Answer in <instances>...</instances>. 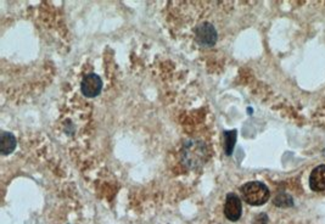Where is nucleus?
Segmentation results:
<instances>
[{
  "instance_id": "nucleus-5",
  "label": "nucleus",
  "mask_w": 325,
  "mask_h": 224,
  "mask_svg": "<svg viewBox=\"0 0 325 224\" xmlns=\"http://www.w3.org/2000/svg\"><path fill=\"white\" fill-rule=\"evenodd\" d=\"M242 212V205L241 200L236 194H230L227 195L225 198V205H224V215L232 222H236L239 218L241 217Z\"/></svg>"
},
{
  "instance_id": "nucleus-1",
  "label": "nucleus",
  "mask_w": 325,
  "mask_h": 224,
  "mask_svg": "<svg viewBox=\"0 0 325 224\" xmlns=\"http://www.w3.org/2000/svg\"><path fill=\"white\" fill-rule=\"evenodd\" d=\"M208 159V150L206 144L200 140H189L181 149V161L190 169L200 168Z\"/></svg>"
},
{
  "instance_id": "nucleus-6",
  "label": "nucleus",
  "mask_w": 325,
  "mask_h": 224,
  "mask_svg": "<svg viewBox=\"0 0 325 224\" xmlns=\"http://www.w3.org/2000/svg\"><path fill=\"white\" fill-rule=\"evenodd\" d=\"M309 187L313 192L325 190V165L316 167L309 175Z\"/></svg>"
},
{
  "instance_id": "nucleus-2",
  "label": "nucleus",
  "mask_w": 325,
  "mask_h": 224,
  "mask_svg": "<svg viewBox=\"0 0 325 224\" xmlns=\"http://www.w3.org/2000/svg\"><path fill=\"white\" fill-rule=\"evenodd\" d=\"M241 194L244 200L251 206H262L269 200L270 192L262 182H249L241 187Z\"/></svg>"
},
{
  "instance_id": "nucleus-3",
  "label": "nucleus",
  "mask_w": 325,
  "mask_h": 224,
  "mask_svg": "<svg viewBox=\"0 0 325 224\" xmlns=\"http://www.w3.org/2000/svg\"><path fill=\"white\" fill-rule=\"evenodd\" d=\"M195 38L196 42L201 47H213L217 43V30L213 25L209 22H204L195 28Z\"/></svg>"
},
{
  "instance_id": "nucleus-8",
  "label": "nucleus",
  "mask_w": 325,
  "mask_h": 224,
  "mask_svg": "<svg viewBox=\"0 0 325 224\" xmlns=\"http://www.w3.org/2000/svg\"><path fill=\"white\" fill-rule=\"evenodd\" d=\"M224 137V152L225 155L230 156L234 151L235 147V142H236V138H237V132L235 131H225L223 133Z\"/></svg>"
},
{
  "instance_id": "nucleus-7",
  "label": "nucleus",
  "mask_w": 325,
  "mask_h": 224,
  "mask_svg": "<svg viewBox=\"0 0 325 224\" xmlns=\"http://www.w3.org/2000/svg\"><path fill=\"white\" fill-rule=\"evenodd\" d=\"M16 138L12 133L9 132H2L0 134V151L2 155H9L16 149Z\"/></svg>"
},
{
  "instance_id": "nucleus-11",
  "label": "nucleus",
  "mask_w": 325,
  "mask_h": 224,
  "mask_svg": "<svg viewBox=\"0 0 325 224\" xmlns=\"http://www.w3.org/2000/svg\"><path fill=\"white\" fill-rule=\"evenodd\" d=\"M323 154H324V156H325V149H324V151H323Z\"/></svg>"
},
{
  "instance_id": "nucleus-4",
  "label": "nucleus",
  "mask_w": 325,
  "mask_h": 224,
  "mask_svg": "<svg viewBox=\"0 0 325 224\" xmlns=\"http://www.w3.org/2000/svg\"><path fill=\"white\" fill-rule=\"evenodd\" d=\"M82 93L87 98H94L101 93L102 81L95 73H89L83 78L81 83Z\"/></svg>"
},
{
  "instance_id": "nucleus-10",
  "label": "nucleus",
  "mask_w": 325,
  "mask_h": 224,
  "mask_svg": "<svg viewBox=\"0 0 325 224\" xmlns=\"http://www.w3.org/2000/svg\"><path fill=\"white\" fill-rule=\"evenodd\" d=\"M268 223V217L266 213H260L258 216H256L253 224H267Z\"/></svg>"
},
{
  "instance_id": "nucleus-9",
  "label": "nucleus",
  "mask_w": 325,
  "mask_h": 224,
  "mask_svg": "<svg viewBox=\"0 0 325 224\" xmlns=\"http://www.w3.org/2000/svg\"><path fill=\"white\" fill-rule=\"evenodd\" d=\"M274 205L278 207H291L294 206L293 197L288 194H279L274 198Z\"/></svg>"
}]
</instances>
